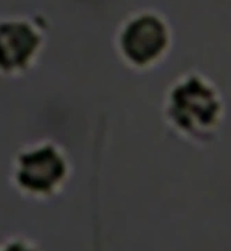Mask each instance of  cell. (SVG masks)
I'll return each instance as SVG.
<instances>
[{
	"label": "cell",
	"mask_w": 231,
	"mask_h": 251,
	"mask_svg": "<svg viewBox=\"0 0 231 251\" xmlns=\"http://www.w3.org/2000/svg\"><path fill=\"white\" fill-rule=\"evenodd\" d=\"M162 117L167 128L185 142L212 143L226 120L223 93L205 74L195 70L180 74L163 93Z\"/></svg>",
	"instance_id": "1"
},
{
	"label": "cell",
	"mask_w": 231,
	"mask_h": 251,
	"mask_svg": "<svg viewBox=\"0 0 231 251\" xmlns=\"http://www.w3.org/2000/svg\"><path fill=\"white\" fill-rule=\"evenodd\" d=\"M173 45L170 25L155 11H140L126 20L118 35L122 60L136 71H151L169 56Z\"/></svg>",
	"instance_id": "2"
},
{
	"label": "cell",
	"mask_w": 231,
	"mask_h": 251,
	"mask_svg": "<svg viewBox=\"0 0 231 251\" xmlns=\"http://www.w3.org/2000/svg\"><path fill=\"white\" fill-rule=\"evenodd\" d=\"M65 164L51 147H45L21 158L18 178L25 187L46 192L64 176Z\"/></svg>",
	"instance_id": "3"
},
{
	"label": "cell",
	"mask_w": 231,
	"mask_h": 251,
	"mask_svg": "<svg viewBox=\"0 0 231 251\" xmlns=\"http://www.w3.org/2000/svg\"><path fill=\"white\" fill-rule=\"evenodd\" d=\"M39 38L25 23L0 25V67L11 70L26 63L38 48Z\"/></svg>",
	"instance_id": "4"
},
{
	"label": "cell",
	"mask_w": 231,
	"mask_h": 251,
	"mask_svg": "<svg viewBox=\"0 0 231 251\" xmlns=\"http://www.w3.org/2000/svg\"><path fill=\"white\" fill-rule=\"evenodd\" d=\"M7 251H29V250H26L25 247L20 246V244H14V246H11L10 249H7Z\"/></svg>",
	"instance_id": "5"
}]
</instances>
